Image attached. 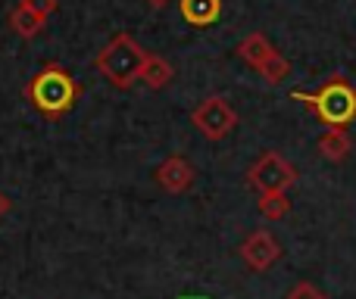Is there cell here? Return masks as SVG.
Masks as SVG:
<instances>
[{
    "label": "cell",
    "instance_id": "cell-1",
    "mask_svg": "<svg viewBox=\"0 0 356 299\" xmlns=\"http://www.w3.org/2000/svg\"><path fill=\"white\" fill-rule=\"evenodd\" d=\"M25 94H29V100L35 103V110L41 112V116L60 119V116H66L75 106V100H79V85H75V78L66 69L47 66L29 81Z\"/></svg>",
    "mask_w": 356,
    "mask_h": 299
},
{
    "label": "cell",
    "instance_id": "cell-2",
    "mask_svg": "<svg viewBox=\"0 0 356 299\" xmlns=\"http://www.w3.org/2000/svg\"><path fill=\"white\" fill-rule=\"evenodd\" d=\"M294 100H300L303 106L316 112L328 128H338L347 131V125L356 122V87L344 78H332L328 85H322L316 94H300L294 91L291 94Z\"/></svg>",
    "mask_w": 356,
    "mask_h": 299
},
{
    "label": "cell",
    "instance_id": "cell-3",
    "mask_svg": "<svg viewBox=\"0 0 356 299\" xmlns=\"http://www.w3.org/2000/svg\"><path fill=\"white\" fill-rule=\"evenodd\" d=\"M147 60L144 47L131 35H116L104 50L97 53V69L104 78L116 87H131L141 78V66Z\"/></svg>",
    "mask_w": 356,
    "mask_h": 299
},
{
    "label": "cell",
    "instance_id": "cell-4",
    "mask_svg": "<svg viewBox=\"0 0 356 299\" xmlns=\"http://www.w3.org/2000/svg\"><path fill=\"white\" fill-rule=\"evenodd\" d=\"M247 181H250V187L259 190V196L263 194H284V190L297 181V169L282 156V153L269 150L257 159V165H253L250 171H247Z\"/></svg>",
    "mask_w": 356,
    "mask_h": 299
},
{
    "label": "cell",
    "instance_id": "cell-5",
    "mask_svg": "<svg viewBox=\"0 0 356 299\" xmlns=\"http://www.w3.org/2000/svg\"><path fill=\"white\" fill-rule=\"evenodd\" d=\"M191 122H194V128L200 131L207 141H222V137H228V131L238 125V112L232 110V103H228L225 97L213 94V97H207L194 110Z\"/></svg>",
    "mask_w": 356,
    "mask_h": 299
},
{
    "label": "cell",
    "instance_id": "cell-6",
    "mask_svg": "<svg viewBox=\"0 0 356 299\" xmlns=\"http://www.w3.org/2000/svg\"><path fill=\"white\" fill-rule=\"evenodd\" d=\"M278 256H282V246H278V240L272 237L269 231H253V234H247V240L241 244V259H244L253 271L272 268V265L278 262Z\"/></svg>",
    "mask_w": 356,
    "mask_h": 299
},
{
    "label": "cell",
    "instance_id": "cell-7",
    "mask_svg": "<svg viewBox=\"0 0 356 299\" xmlns=\"http://www.w3.org/2000/svg\"><path fill=\"white\" fill-rule=\"evenodd\" d=\"M156 181H160V187L169 190V194H184V190H191V184H194V165L175 153V156H169L160 162Z\"/></svg>",
    "mask_w": 356,
    "mask_h": 299
},
{
    "label": "cell",
    "instance_id": "cell-8",
    "mask_svg": "<svg viewBox=\"0 0 356 299\" xmlns=\"http://www.w3.org/2000/svg\"><path fill=\"white\" fill-rule=\"evenodd\" d=\"M178 10H181L184 22L194 25V28H207L219 19L222 0H178Z\"/></svg>",
    "mask_w": 356,
    "mask_h": 299
},
{
    "label": "cell",
    "instance_id": "cell-9",
    "mask_svg": "<svg viewBox=\"0 0 356 299\" xmlns=\"http://www.w3.org/2000/svg\"><path fill=\"white\" fill-rule=\"evenodd\" d=\"M272 53H275V47L269 44V37H266L263 31H253V35H247L244 41L238 44V56L247 62V66H253V69L263 66Z\"/></svg>",
    "mask_w": 356,
    "mask_h": 299
},
{
    "label": "cell",
    "instance_id": "cell-10",
    "mask_svg": "<svg viewBox=\"0 0 356 299\" xmlns=\"http://www.w3.org/2000/svg\"><path fill=\"white\" fill-rule=\"evenodd\" d=\"M141 81L147 87H154V91H160V87H166L169 81H172V66H169L163 56L147 53V60H144V66H141Z\"/></svg>",
    "mask_w": 356,
    "mask_h": 299
},
{
    "label": "cell",
    "instance_id": "cell-11",
    "mask_svg": "<svg viewBox=\"0 0 356 299\" xmlns=\"http://www.w3.org/2000/svg\"><path fill=\"white\" fill-rule=\"evenodd\" d=\"M319 153L328 159V162H341V159L350 153V137H347V131L328 128L325 135L319 137Z\"/></svg>",
    "mask_w": 356,
    "mask_h": 299
},
{
    "label": "cell",
    "instance_id": "cell-12",
    "mask_svg": "<svg viewBox=\"0 0 356 299\" xmlns=\"http://www.w3.org/2000/svg\"><path fill=\"white\" fill-rule=\"evenodd\" d=\"M44 22H47V19H41L38 12H31L25 3H19L16 10L10 12V25H13V31H16V35H22V37H35V35H41Z\"/></svg>",
    "mask_w": 356,
    "mask_h": 299
},
{
    "label": "cell",
    "instance_id": "cell-13",
    "mask_svg": "<svg viewBox=\"0 0 356 299\" xmlns=\"http://www.w3.org/2000/svg\"><path fill=\"white\" fill-rule=\"evenodd\" d=\"M291 212V200L284 194H263L259 196V215L269 221H278Z\"/></svg>",
    "mask_w": 356,
    "mask_h": 299
},
{
    "label": "cell",
    "instance_id": "cell-14",
    "mask_svg": "<svg viewBox=\"0 0 356 299\" xmlns=\"http://www.w3.org/2000/svg\"><path fill=\"white\" fill-rule=\"evenodd\" d=\"M257 72L263 75V78L269 81V85H282V81H284V78H288V75H291V62L284 60V56H282V53H278V50H275V53H272L269 60H266L263 66L257 69Z\"/></svg>",
    "mask_w": 356,
    "mask_h": 299
},
{
    "label": "cell",
    "instance_id": "cell-15",
    "mask_svg": "<svg viewBox=\"0 0 356 299\" xmlns=\"http://www.w3.org/2000/svg\"><path fill=\"white\" fill-rule=\"evenodd\" d=\"M284 299H328L325 293H322L316 284H309V281H297L294 287L288 290V296Z\"/></svg>",
    "mask_w": 356,
    "mask_h": 299
},
{
    "label": "cell",
    "instance_id": "cell-16",
    "mask_svg": "<svg viewBox=\"0 0 356 299\" xmlns=\"http://www.w3.org/2000/svg\"><path fill=\"white\" fill-rule=\"evenodd\" d=\"M25 6H29L31 12H38L41 19H47V16H54L56 12V0H22Z\"/></svg>",
    "mask_w": 356,
    "mask_h": 299
},
{
    "label": "cell",
    "instance_id": "cell-17",
    "mask_svg": "<svg viewBox=\"0 0 356 299\" xmlns=\"http://www.w3.org/2000/svg\"><path fill=\"white\" fill-rule=\"evenodd\" d=\"M6 212H10V200H6V196L3 194H0V219H3V215Z\"/></svg>",
    "mask_w": 356,
    "mask_h": 299
},
{
    "label": "cell",
    "instance_id": "cell-18",
    "mask_svg": "<svg viewBox=\"0 0 356 299\" xmlns=\"http://www.w3.org/2000/svg\"><path fill=\"white\" fill-rule=\"evenodd\" d=\"M150 6H154V10H163V6H169V0H147Z\"/></svg>",
    "mask_w": 356,
    "mask_h": 299
},
{
    "label": "cell",
    "instance_id": "cell-19",
    "mask_svg": "<svg viewBox=\"0 0 356 299\" xmlns=\"http://www.w3.org/2000/svg\"><path fill=\"white\" fill-rule=\"evenodd\" d=\"M184 299H200V296H184Z\"/></svg>",
    "mask_w": 356,
    "mask_h": 299
}]
</instances>
